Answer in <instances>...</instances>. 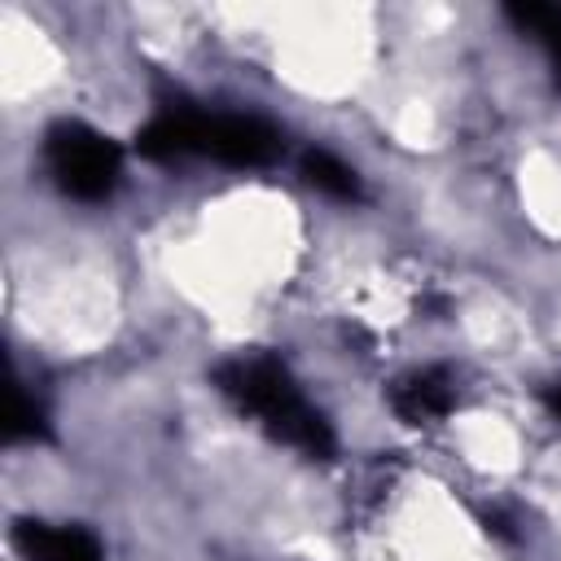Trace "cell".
I'll return each mask as SVG.
<instances>
[{
  "label": "cell",
  "instance_id": "5b68a950",
  "mask_svg": "<svg viewBox=\"0 0 561 561\" xmlns=\"http://www.w3.org/2000/svg\"><path fill=\"white\" fill-rule=\"evenodd\" d=\"M26 561H101V543L79 526H44V522H18L13 530Z\"/></svg>",
  "mask_w": 561,
  "mask_h": 561
},
{
  "label": "cell",
  "instance_id": "ba28073f",
  "mask_svg": "<svg viewBox=\"0 0 561 561\" xmlns=\"http://www.w3.org/2000/svg\"><path fill=\"white\" fill-rule=\"evenodd\" d=\"M543 39H548V48H552V61H557V75H561V9H552V22H548Z\"/></svg>",
  "mask_w": 561,
  "mask_h": 561
},
{
  "label": "cell",
  "instance_id": "9c48e42d",
  "mask_svg": "<svg viewBox=\"0 0 561 561\" xmlns=\"http://www.w3.org/2000/svg\"><path fill=\"white\" fill-rule=\"evenodd\" d=\"M543 403H548V408H552V412L561 416V381H552V386H548V394H543Z\"/></svg>",
  "mask_w": 561,
  "mask_h": 561
},
{
  "label": "cell",
  "instance_id": "3957f363",
  "mask_svg": "<svg viewBox=\"0 0 561 561\" xmlns=\"http://www.w3.org/2000/svg\"><path fill=\"white\" fill-rule=\"evenodd\" d=\"M188 140L228 167H267L280 153V131L254 114H188Z\"/></svg>",
  "mask_w": 561,
  "mask_h": 561
},
{
  "label": "cell",
  "instance_id": "52a82bcc",
  "mask_svg": "<svg viewBox=\"0 0 561 561\" xmlns=\"http://www.w3.org/2000/svg\"><path fill=\"white\" fill-rule=\"evenodd\" d=\"M44 434V412L35 403H26L22 394L13 399V421H9V438H39Z\"/></svg>",
  "mask_w": 561,
  "mask_h": 561
},
{
  "label": "cell",
  "instance_id": "277c9868",
  "mask_svg": "<svg viewBox=\"0 0 561 561\" xmlns=\"http://www.w3.org/2000/svg\"><path fill=\"white\" fill-rule=\"evenodd\" d=\"M451 403H456V386H451L447 368H416V373L399 377L390 390V408L408 425H434L451 412Z\"/></svg>",
  "mask_w": 561,
  "mask_h": 561
},
{
  "label": "cell",
  "instance_id": "8992f818",
  "mask_svg": "<svg viewBox=\"0 0 561 561\" xmlns=\"http://www.w3.org/2000/svg\"><path fill=\"white\" fill-rule=\"evenodd\" d=\"M302 180L324 193V197H337V202H359L364 197V184L355 175V167H346L337 153L329 149H307L302 153Z\"/></svg>",
  "mask_w": 561,
  "mask_h": 561
},
{
  "label": "cell",
  "instance_id": "6da1fadb",
  "mask_svg": "<svg viewBox=\"0 0 561 561\" xmlns=\"http://www.w3.org/2000/svg\"><path fill=\"white\" fill-rule=\"evenodd\" d=\"M215 386L241 408L250 412L272 438L298 447L311 460H329L337 438L329 430V421L302 399V390L294 386V377L285 373V364L267 359V355H241L228 359L215 373Z\"/></svg>",
  "mask_w": 561,
  "mask_h": 561
},
{
  "label": "cell",
  "instance_id": "7a4b0ae2",
  "mask_svg": "<svg viewBox=\"0 0 561 561\" xmlns=\"http://www.w3.org/2000/svg\"><path fill=\"white\" fill-rule=\"evenodd\" d=\"M48 167L61 193L79 197V202H101L114 193L118 184V145L110 136H101L88 123H57L48 131Z\"/></svg>",
  "mask_w": 561,
  "mask_h": 561
}]
</instances>
